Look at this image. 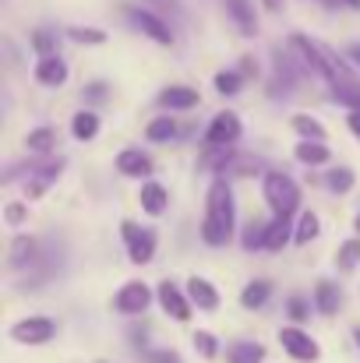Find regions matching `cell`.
Here are the masks:
<instances>
[{
    "label": "cell",
    "instance_id": "1",
    "mask_svg": "<svg viewBox=\"0 0 360 363\" xmlns=\"http://www.w3.org/2000/svg\"><path fill=\"white\" fill-rule=\"evenodd\" d=\"M234 237V191L230 184L219 177L212 180L209 194H205V219H202V240L209 247H223Z\"/></svg>",
    "mask_w": 360,
    "mask_h": 363
},
{
    "label": "cell",
    "instance_id": "2",
    "mask_svg": "<svg viewBox=\"0 0 360 363\" xmlns=\"http://www.w3.org/2000/svg\"><path fill=\"white\" fill-rule=\"evenodd\" d=\"M265 201H268L276 219H290L297 212V205H300V191H297V184L286 173H268L265 177Z\"/></svg>",
    "mask_w": 360,
    "mask_h": 363
},
{
    "label": "cell",
    "instance_id": "3",
    "mask_svg": "<svg viewBox=\"0 0 360 363\" xmlns=\"http://www.w3.org/2000/svg\"><path fill=\"white\" fill-rule=\"evenodd\" d=\"M57 335V325L50 318H25L18 325H11V339L21 346H43Z\"/></svg>",
    "mask_w": 360,
    "mask_h": 363
},
{
    "label": "cell",
    "instance_id": "4",
    "mask_svg": "<svg viewBox=\"0 0 360 363\" xmlns=\"http://www.w3.org/2000/svg\"><path fill=\"white\" fill-rule=\"evenodd\" d=\"M120 233H124V240H127V254H131L134 264H148V261L156 257V237H152L148 230H138L131 219H124V223H120Z\"/></svg>",
    "mask_w": 360,
    "mask_h": 363
},
{
    "label": "cell",
    "instance_id": "5",
    "mask_svg": "<svg viewBox=\"0 0 360 363\" xmlns=\"http://www.w3.org/2000/svg\"><path fill=\"white\" fill-rule=\"evenodd\" d=\"M279 342H283V350H286L293 360H300V363H315L322 357L318 342H315L307 332H300V328H279Z\"/></svg>",
    "mask_w": 360,
    "mask_h": 363
},
{
    "label": "cell",
    "instance_id": "6",
    "mask_svg": "<svg viewBox=\"0 0 360 363\" xmlns=\"http://www.w3.org/2000/svg\"><path fill=\"white\" fill-rule=\"evenodd\" d=\"M124 18H127V21H131V25H134L141 35H148L152 43H159V46H170V43H173V32H170V28H166V21H159L152 11L127 7V11H124Z\"/></svg>",
    "mask_w": 360,
    "mask_h": 363
},
{
    "label": "cell",
    "instance_id": "7",
    "mask_svg": "<svg viewBox=\"0 0 360 363\" xmlns=\"http://www.w3.org/2000/svg\"><path fill=\"white\" fill-rule=\"evenodd\" d=\"M148 303H152V289L145 282H124L120 293L114 296V307L120 314H145Z\"/></svg>",
    "mask_w": 360,
    "mask_h": 363
},
{
    "label": "cell",
    "instance_id": "8",
    "mask_svg": "<svg viewBox=\"0 0 360 363\" xmlns=\"http://www.w3.org/2000/svg\"><path fill=\"white\" fill-rule=\"evenodd\" d=\"M156 300H159V307L173 318V321H187L191 318V300L166 279V282H159V293H156Z\"/></svg>",
    "mask_w": 360,
    "mask_h": 363
},
{
    "label": "cell",
    "instance_id": "9",
    "mask_svg": "<svg viewBox=\"0 0 360 363\" xmlns=\"http://www.w3.org/2000/svg\"><path fill=\"white\" fill-rule=\"evenodd\" d=\"M237 138H240V121L237 113H230V110L216 113L209 130H205V145H234Z\"/></svg>",
    "mask_w": 360,
    "mask_h": 363
},
{
    "label": "cell",
    "instance_id": "10",
    "mask_svg": "<svg viewBox=\"0 0 360 363\" xmlns=\"http://www.w3.org/2000/svg\"><path fill=\"white\" fill-rule=\"evenodd\" d=\"M36 82H39V85H50V89H60V85L67 82V64L60 60V53L39 57V64H36Z\"/></svg>",
    "mask_w": 360,
    "mask_h": 363
},
{
    "label": "cell",
    "instance_id": "11",
    "mask_svg": "<svg viewBox=\"0 0 360 363\" xmlns=\"http://www.w3.org/2000/svg\"><path fill=\"white\" fill-rule=\"evenodd\" d=\"M187 300H191L198 311H216V307H219L216 286H212L209 279H202V275H191V279H187Z\"/></svg>",
    "mask_w": 360,
    "mask_h": 363
},
{
    "label": "cell",
    "instance_id": "12",
    "mask_svg": "<svg viewBox=\"0 0 360 363\" xmlns=\"http://www.w3.org/2000/svg\"><path fill=\"white\" fill-rule=\"evenodd\" d=\"M159 106H163V110H191V106H198V89L170 85V89L159 92Z\"/></svg>",
    "mask_w": 360,
    "mask_h": 363
},
{
    "label": "cell",
    "instance_id": "13",
    "mask_svg": "<svg viewBox=\"0 0 360 363\" xmlns=\"http://www.w3.org/2000/svg\"><path fill=\"white\" fill-rule=\"evenodd\" d=\"M117 173H124V177H148L152 173V159L141 148H124L117 155Z\"/></svg>",
    "mask_w": 360,
    "mask_h": 363
},
{
    "label": "cell",
    "instance_id": "14",
    "mask_svg": "<svg viewBox=\"0 0 360 363\" xmlns=\"http://www.w3.org/2000/svg\"><path fill=\"white\" fill-rule=\"evenodd\" d=\"M227 11L237 21L240 35H258V18H254V4L251 0H227Z\"/></svg>",
    "mask_w": 360,
    "mask_h": 363
},
{
    "label": "cell",
    "instance_id": "15",
    "mask_svg": "<svg viewBox=\"0 0 360 363\" xmlns=\"http://www.w3.org/2000/svg\"><path fill=\"white\" fill-rule=\"evenodd\" d=\"M339 300H343L339 286H336V282H329V279H322V282H318V289H315V307H318V314L332 318V314L339 311Z\"/></svg>",
    "mask_w": 360,
    "mask_h": 363
},
{
    "label": "cell",
    "instance_id": "16",
    "mask_svg": "<svg viewBox=\"0 0 360 363\" xmlns=\"http://www.w3.org/2000/svg\"><path fill=\"white\" fill-rule=\"evenodd\" d=\"M138 201H141V208H145L148 216H163V212H166L170 194H166V187H163V184H145V187H141V194H138Z\"/></svg>",
    "mask_w": 360,
    "mask_h": 363
},
{
    "label": "cell",
    "instance_id": "17",
    "mask_svg": "<svg viewBox=\"0 0 360 363\" xmlns=\"http://www.w3.org/2000/svg\"><path fill=\"white\" fill-rule=\"evenodd\" d=\"M39 261V243L32 237H18L11 243V268H25V264H36Z\"/></svg>",
    "mask_w": 360,
    "mask_h": 363
},
{
    "label": "cell",
    "instance_id": "18",
    "mask_svg": "<svg viewBox=\"0 0 360 363\" xmlns=\"http://www.w3.org/2000/svg\"><path fill=\"white\" fill-rule=\"evenodd\" d=\"M293 155H297V162H304V166H325V162H329V148H325L322 141H300V145L293 148Z\"/></svg>",
    "mask_w": 360,
    "mask_h": 363
},
{
    "label": "cell",
    "instance_id": "19",
    "mask_svg": "<svg viewBox=\"0 0 360 363\" xmlns=\"http://www.w3.org/2000/svg\"><path fill=\"white\" fill-rule=\"evenodd\" d=\"M268 293H272V286H268L265 279H254V282H247V286H244V293H240V307L258 311V307L268 300Z\"/></svg>",
    "mask_w": 360,
    "mask_h": 363
},
{
    "label": "cell",
    "instance_id": "20",
    "mask_svg": "<svg viewBox=\"0 0 360 363\" xmlns=\"http://www.w3.org/2000/svg\"><path fill=\"white\" fill-rule=\"evenodd\" d=\"M71 134H75L78 141H92V138L99 134V117H96L92 110L75 113V121H71Z\"/></svg>",
    "mask_w": 360,
    "mask_h": 363
},
{
    "label": "cell",
    "instance_id": "21",
    "mask_svg": "<svg viewBox=\"0 0 360 363\" xmlns=\"http://www.w3.org/2000/svg\"><path fill=\"white\" fill-rule=\"evenodd\" d=\"M230 363H261L265 360V346L261 342H234L230 353H227Z\"/></svg>",
    "mask_w": 360,
    "mask_h": 363
},
{
    "label": "cell",
    "instance_id": "22",
    "mask_svg": "<svg viewBox=\"0 0 360 363\" xmlns=\"http://www.w3.org/2000/svg\"><path fill=\"white\" fill-rule=\"evenodd\" d=\"M293 226H290V219H272L268 223V237H265V247L268 250H283L286 243L293 240V233H290Z\"/></svg>",
    "mask_w": 360,
    "mask_h": 363
},
{
    "label": "cell",
    "instance_id": "23",
    "mask_svg": "<svg viewBox=\"0 0 360 363\" xmlns=\"http://www.w3.org/2000/svg\"><path fill=\"white\" fill-rule=\"evenodd\" d=\"M332 99H336L339 106H350V110H360V78H350V82L336 85V89H332Z\"/></svg>",
    "mask_w": 360,
    "mask_h": 363
},
{
    "label": "cell",
    "instance_id": "24",
    "mask_svg": "<svg viewBox=\"0 0 360 363\" xmlns=\"http://www.w3.org/2000/svg\"><path fill=\"white\" fill-rule=\"evenodd\" d=\"M293 130H297L304 141H325V127L315 121V117H307V113H297V117H293Z\"/></svg>",
    "mask_w": 360,
    "mask_h": 363
},
{
    "label": "cell",
    "instance_id": "25",
    "mask_svg": "<svg viewBox=\"0 0 360 363\" xmlns=\"http://www.w3.org/2000/svg\"><path fill=\"white\" fill-rule=\"evenodd\" d=\"M53 145H57V130H53V127L28 130V138H25V148H28V152H50Z\"/></svg>",
    "mask_w": 360,
    "mask_h": 363
},
{
    "label": "cell",
    "instance_id": "26",
    "mask_svg": "<svg viewBox=\"0 0 360 363\" xmlns=\"http://www.w3.org/2000/svg\"><path fill=\"white\" fill-rule=\"evenodd\" d=\"M60 166H64V162H57V166H46V169H43V173H39L32 184H25V194H28V201H36V198H39V194H43V191H46V187H50L57 177H60Z\"/></svg>",
    "mask_w": 360,
    "mask_h": 363
},
{
    "label": "cell",
    "instance_id": "27",
    "mask_svg": "<svg viewBox=\"0 0 360 363\" xmlns=\"http://www.w3.org/2000/svg\"><path fill=\"white\" fill-rule=\"evenodd\" d=\"M318 233H322V230H318V216H315V212H304V216H300V223H297V230H293V240L297 243H311Z\"/></svg>",
    "mask_w": 360,
    "mask_h": 363
},
{
    "label": "cell",
    "instance_id": "28",
    "mask_svg": "<svg viewBox=\"0 0 360 363\" xmlns=\"http://www.w3.org/2000/svg\"><path fill=\"white\" fill-rule=\"evenodd\" d=\"M234 155L230 145H209V152L202 155V166L205 169H227V159Z\"/></svg>",
    "mask_w": 360,
    "mask_h": 363
},
{
    "label": "cell",
    "instance_id": "29",
    "mask_svg": "<svg viewBox=\"0 0 360 363\" xmlns=\"http://www.w3.org/2000/svg\"><path fill=\"white\" fill-rule=\"evenodd\" d=\"M336 264L343 268V272H354L360 264V240H347L339 250H336Z\"/></svg>",
    "mask_w": 360,
    "mask_h": 363
},
{
    "label": "cell",
    "instance_id": "30",
    "mask_svg": "<svg viewBox=\"0 0 360 363\" xmlns=\"http://www.w3.org/2000/svg\"><path fill=\"white\" fill-rule=\"evenodd\" d=\"M145 134H148V141H170L177 134V123H173V117H156L145 127Z\"/></svg>",
    "mask_w": 360,
    "mask_h": 363
},
{
    "label": "cell",
    "instance_id": "31",
    "mask_svg": "<svg viewBox=\"0 0 360 363\" xmlns=\"http://www.w3.org/2000/svg\"><path fill=\"white\" fill-rule=\"evenodd\" d=\"M325 184L336 191V194H347L350 187H354V169H347V166H339V169H332L329 177H325Z\"/></svg>",
    "mask_w": 360,
    "mask_h": 363
},
{
    "label": "cell",
    "instance_id": "32",
    "mask_svg": "<svg viewBox=\"0 0 360 363\" xmlns=\"http://www.w3.org/2000/svg\"><path fill=\"white\" fill-rule=\"evenodd\" d=\"M240 82H244V74H240V71H219V74H216V89H219L223 96H237Z\"/></svg>",
    "mask_w": 360,
    "mask_h": 363
},
{
    "label": "cell",
    "instance_id": "33",
    "mask_svg": "<svg viewBox=\"0 0 360 363\" xmlns=\"http://www.w3.org/2000/svg\"><path fill=\"white\" fill-rule=\"evenodd\" d=\"M67 35H71L75 43H89V46H99V43H107V32H99V28H82V25L67 28Z\"/></svg>",
    "mask_w": 360,
    "mask_h": 363
},
{
    "label": "cell",
    "instance_id": "34",
    "mask_svg": "<svg viewBox=\"0 0 360 363\" xmlns=\"http://www.w3.org/2000/svg\"><path fill=\"white\" fill-rule=\"evenodd\" d=\"M265 237H268V226L251 223V226H247V233L240 237V243H244V250H254V247H265Z\"/></svg>",
    "mask_w": 360,
    "mask_h": 363
},
{
    "label": "cell",
    "instance_id": "35",
    "mask_svg": "<svg viewBox=\"0 0 360 363\" xmlns=\"http://www.w3.org/2000/svg\"><path fill=\"white\" fill-rule=\"evenodd\" d=\"M32 46L39 50V57H53V53H57V35L46 32V28H39V32L32 35Z\"/></svg>",
    "mask_w": 360,
    "mask_h": 363
},
{
    "label": "cell",
    "instance_id": "36",
    "mask_svg": "<svg viewBox=\"0 0 360 363\" xmlns=\"http://www.w3.org/2000/svg\"><path fill=\"white\" fill-rule=\"evenodd\" d=\"M195 350H198L205 360H216V353H219L216 335H212V332H195Z\"/></svg>",
    "mask_w": 360,
    "mask_h": 363
},
{
    "label": "cell",
    "instance_id": "37",
    "mask_svg": "<svg viewBox=\"0 0 360 363\" xmlns=\"http://www.w3.org/2000/svg\"><path fill=\"white\" fill-rule=\"evenodd\" d=\"M145 360L148 363H180V357H177L173 350H156V353H148Z\"/></svg>",
    "mask_w": 360,
    "mask_h": 363
},
{
    "label": "cell",
    "instance_id": "38",
    "mask_svg": "<svg viewBox=\"0 0 360 363\" xmlns=\"http://www.w3.org/2000/svg\"><path fill=\"white\" fill-rule=\"evenodd\" d=\"M307 311H311V307H307L300 296H293V300H290V318H293V321H304V318H307Z\"/></svg>",
    "mask_w": 360,
    "mask_h": 363
},
{
    "label": "cell",
    "instance_id": "39",
    "mask_svg": "<svg viewBox=\"0 0 360 363\" xmlns=\"http://www.w3.org/2000/svg\"><path fill=\"white\" fill-rule=\"evenodd\" d=\"M89 99H96V103L107 99V85H103V82H92V85H89Z\"/></svg>",
    "mask_w": 360,
    "mask_h": 363
},
{
    "label": "cell",
    "instance_id": "40",
    "mask_svg": "<svg viewBox=\"0 0 360 363\" xmlns=\"http://www.w3.org/2000/svg\"><path fill=\"white\" fill-rule=\"evenodd\" d=\"M21 219H25V208L21 205H11L7 208V223H21Z\"/></svg>",
    "mask_w": 360,
    "mask_h": 363
},
{
    "label": "cell",
    "instance_id": "41",
    "mask_svg": "<svg viewBox=\"0 0 360 363\" xmlns=\"http://www.w3.org/2000/svg\"><path fill=\"white\" fill-rule=\"evenodd\" d=\"M258 71V64L251 60V57H244V64H240V74H254Z\"/></svg>",
    "mask_w": 360,
    "mask_h": 363
},
{
    "label": "cell",
    "instance_id": "42",
    "mask_svg": "<svg viewBox=\"0 0 360 363\" xmlns=\"http://www.w3.org/2000/svg\"><path fill=\"white\" fill-rule=\"evenodd\" d=\"M350 130L360 138V110H354V113H350Z\"/></svg>",
    "mask_w": 360,
    "mask_h": 363
},
{
    "label": "cell",
    "instance_id": "43",
    "mask_svg": "<svg viewBox=\"0 0 360 363\" xmlns=\"http://www.w3.org/2000/svg\"><path fill=\"white\" fill-rule=\"evenodd\" d=\"M347 57H350V60H354V64H357V67H360V43H354V46L347 50Z\"/></svg>",
    "mask_w": 360,
    "mask_h": 363
},
{
    "label": "cell",
    "instance_id": "44",
    "mask_svg": "<svg viewBox=\"0 0 360 363\" xmlns=\"http://www.w3.org/2000/svg\"><path fill=\"white\" fill-rule=\"evenodd\" d=\"M283 4H286V0H265V7H268V11H283Z\"/></svg>",
    "mask_w": 360,
    "mask_h": 363
},
{
    "label": "cell",
    "instance_id": "45",
    "mask_svg": "<svg viewBox=\"0 0 360 363\" xmlns=\"http://www.w3.org/2000/svg\"><path fill=\"white\" fill-rule=\"evenodd\" d=\"M343 4H347L350 11H360V0H343Z\"/></svg>",
    "mask_w": 360,
    "mask_h": 363
},
{
    "label": "cell",
    "instance_id": "46",
    "mask_svg": "<svg viewBox=\"0 0 360 363\" xmlns=\"http://www.w3.org/2000/svg\"><path fill=\"white\" fill-rule=\"evenodd\" d=\"M354 339H357V346H360V328H357V332H354Z\"/></svg>",
    "mask_w": 360,
    "mask_h": 363
},
{
    "label": "cell",
    "instance_id": "47",
    "mask_svg": "<svg viewBox=\"0 0 360 363\" xmlns=\"http://www.w3.org/2000/svg\"><path fill=\"white\" fill-rule=\"evenodd\" d=\"M357 233H360V216H357Z\"/></svg>",
    "mask_w": 360,
    "mask_h": 363
}]
</instances>
